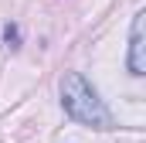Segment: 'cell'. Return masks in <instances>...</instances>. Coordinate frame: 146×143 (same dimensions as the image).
<instances>
[{"label": "cell", "instance_id": "1", "mask_svg": "<svg viewBox=\"0 0 146 143\" xmlns=\"http://www.w3.org/2000/svg\"><path fill=\"white\" fill-rule=\"evenodd\" d=\"M61 109L72 116L75 123L92 126V130H112L115 126L109 106L99 99V92L78 72H65V78H61Z\"/></svg>", "mask_w": 146, "mask_h": 143}, {"label": "cell", "instance_id": "2", "mask_svg": "<svg viewBox=\"0 0 146 143\" xmlns=\"http://www.w3.org/2000/svg\"><path fill=\"white\" fill-rule=\"evenodd\" d=\"M129 75H146V10L133 14V27H129V55H126Z\"/></svg>", "mask_w": 146, "mask_h": 143}, {"label": "cell", "instance_id": "3", "mask_svg": "<svg viewBox=\"0 0 146 143\" xmlns=\"http://www.w3.org/2000/svg\"><path fill=\"white\" fill-rule=\"evenodd\" d=\"M3 37L10 41V48H17V27H7V31H3Z\"/></svg>", "mask_w": 146, "mask_h": 143}]
</instances>
